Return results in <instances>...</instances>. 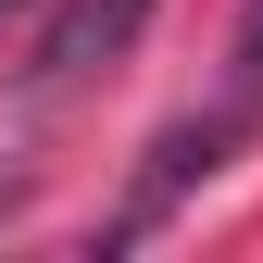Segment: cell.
Returning <instances> with one entry per match:
<instances>
[{
    "label": "cell",
    "mask_w": 263,
    "mask_h": 263,
    "mask_svg": "<svg viewBox=\"0 0 263 263\" xmlns=\"http://www.w3.org/2000/svg\"><path fill=\"white\" fill-rule=\"evenodd\" d=\"M238 125H251L238 101H226V113H201V125H176V138L151 151V176H138V201H125V226H113V238H138V226H163V213H176L188 188H201L213 163H226V138H238Z\"/></svg>",
    "instance_id": "cell-2"
},
{
    "label": "cell",
    "mask_w": 263,
    "mask_h": 263,
    "mask_svg": "<svg viewBox=\"0 0 263 263\" xmlns=\"http://www.w3.org/2000/svg\"><path fill=\"white\" fill-rule=\"evenodd\" d=\"M238 113H263V0H251V25H238V88H226Z\"/></svg>",
    "instance_id": "cell-3"
},
{
    "label": "cell",
    "mask_w": 263,
    "mask_h": 263,
    "mask_svg": "<svg viewBox=\"0 0 263 263\" xmlns=\"http://www.w3.org/2000/svg\"><path fill=\"white\" fill-rule=\"evenodd\" d=\"M138 25H151V0H63L50 38H38V88H76V76H101V63H125Z\"/></svg>",
    "instance_id": "cell-1"
}]
</instances>
